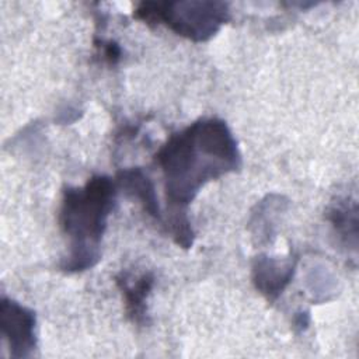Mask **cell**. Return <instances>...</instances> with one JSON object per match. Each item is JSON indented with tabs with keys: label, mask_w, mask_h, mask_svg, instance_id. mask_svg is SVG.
Wrapping results in <instances>:
<instances>
[{
	"label": "cell",
	"mask_w": 359,
	"mask_h": 359,
	"mask_svg": "<svg viewBox=\"0 0 359 359\" xmlns=\"http://www.w3.org/2000/svg\"><path fill=\"white\" fill-rule=\"evenodd\" d=\"M133 15L147 25L165 24L181 36L203 42L227 22L230 11L222 1H143Z\"/></svg>",
	"instance_id": "3957f363"
},
{
	"label": "cell",
	"mask_w": 359,
	"mask_h": 359,
	"mask_svg": "<svg viewBox=\"0 0 359 359\" xmlns=\"http://www.w3.org/2000/svg\"><path fill=\"white\" fill-rule=\"evenodd\" d=\"M116 182L128 195L140 201L144 210L150 216L161 220V213L158 209V202L156 199L153 182L140 168L119 171L116 175Z\"/></svg>",
	"instance_id": "8992f818"
},
{
	"label": "cell",
	"mask_w": 359,
	"mask_h": 359,
	"mask_svg": "<svg viewBox=\"0 0 359 359\" xmlns=\"http://www.w3.org/2000/svg\"><path fill=\"white\" fill-rule=\"evenodd\" d=\"M115 279L125 299L126 316L130 318L132 323L137 325H144L147 317L146 302L154 285L153 273L144 272L142 275L133 276L128 272H122Z\"/></svg>",
	"instance_id": "5b68a950"
},
{
	"label": "cell",
	"mask_w": 359,
	"mask_h": 359,
	"mask_svg": "<svg viewBox=\"0 0 359 359\" xmlns=\"http://www.w3.org/2000/svg\"><path fill=\"white\" fill-rule=\"evenodd\" d=\"M154 158L164 178L170 233L178 245L189 248L194 231L188 206L206 182L241 167L237 142L223 119L202 118L172 133Z\"/></svg>",
	"instance_id": "6da1fadb"
},
{
	"label": "cell",
	"mask_w": 359,
	"mask_h": 359,
	"mask_svg": "<svg viewBox=\"0 0 359 359\" xmlns=\"http://www.w3.org/2000/svg\"><path fill=\"white\" fill-rule=\"evenodd\" d=\"M115 194V184L107 175H94L83 187H67L63 191L59 223L69 240V252L60 264L62 271L81 272L100 261Z\"/></svg>",
	"instance_id": "7a4b0ae2"
},
{
	"label": "cell",
	"mask_w": 359,
	"mask_h": 359,
	"mask_svg": "<svg viewBox=\"0 0 359 359\" xmlns=\"http://www.w3.org/2000/svg\"><path fill=\"white\" fill-rule=\"evenodd\" d=\"M102 55L109 62V63H116L119 60V56H121V48L118 46V43L112 42V41H108V42H102Z\"/></svg>",
	"instance_id": "52a82bcc"
},
{
	"label": "cell",
	"mask_w": 359,
	"mask_h": 359,
	"mask_svg": "<svg viewBox=\"0 0 359 359\" xmlns=\"http://www.w3.org/2000/svg\"><path fill=\"white\" fill-rule=\"evenodd\" d=\"M35 313L6 296L0 300V330L13 358L31 356L36 348Z\"/></svg>",
	"instance_id": "277c9868"
}]
</instances>
